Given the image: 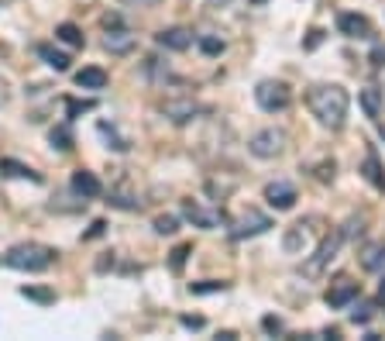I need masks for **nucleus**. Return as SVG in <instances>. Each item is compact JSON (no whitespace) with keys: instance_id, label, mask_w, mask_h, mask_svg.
I'll return each instance as SVG.
<instances>
[{"instance_id":"obj_1","label":"nucleus","mask_w":385,"mask_h":341,"mask_svg":"<svg viewBox=\"0 0 385 341\" xmlns=\"http://www.w3.org/2000/svg\"><path fill=\"white\" fill-rule=\"evenodd\" d=\"M307 104L313 110V117L324 125V128H344V121H348V90L344 86H337V83H320V86H313L307 93Z\"/></svg>"},{"instance_id":"obj_2","label":"nucleus","mask_w":385,"mask_h":341,"mask_svg":"<svg viewBox=\"0 0 385 341\" xmlns=\"http://www.w3.org/2000/svg\"><path fill=\"white\" fill-rule=\"evenodd\" d=\"M4 262L11 265V269H21V272H45L52 262H55V252L45 248V245H14L7 255H4Z\"/></svg>"},{"instance_id":"obj_3","label":"nucleus","mask_w":385,"mask_h":341,"mask_svg":"<svg viewBox=\"0 0 385 341\" xmlns=\"http://www.w3.org/2000/svg\"><path fill=\"white\" fill-rule=\"evenodd\" d=\"M255 100L261 110H268V114H276V110H285V107L292 104V93H289V86L285 83H276V79H261L255 86Z\"/></svg>"},{"instance_id":"obj_4","label":"nucleus","mask_w":385,"mask_h":341,"mask_svg":"<svg viewBox=\"0 0 385 341\" xmlns=\"http://www.w3.org/2000/svg\"><path fill=\"white\" fill-rule=\"evenodd\" d=\"M272 228V217L268 214H261V210L248 207L241 217H234L231 221V235L241 241V238H255V235H265Z\"/></svg>"},{"instance_id":"obj_5","label":"nucleus","mask_w":385,"mask_h":341,"mask_svg":"<svg viewBox=\"0 0 385 341\" xmlns=\"http://www.w3.org/2000/svg\"><path fill=\"white\" fill-rule=\"evenodd\" d=\"M182 217L193 221L196 228H210V231L227 224V214L220 207H203V204H196V200H182Z\"/></svg>"},{"instance_id":"obj_6","label":"nucleus","mask_w":385,"mask_h":341,"mask_svg":"<svg viewBox=\"0 0 385 341\" xmlns=\"http://www.w3.org/2000/svg\"><path fill=\"white\" fill-rule=\"evenodd\" d=\"M340 245H344V231H334V235H327L324 241H320V248H316V255L309 259L307 265H303V276H320L324 272V265L334 262V255L340 252Z\"/></svg>"},{"instance_id":"obj_7","label":"nucleus","mask_w":385,"mask_h":341,"mask_svg":"<svg viewBox=\"0 0 385 341\" xmlns=\"http://www.w3.org/2000/svg\"><path fill=\"white\" fill-rule=\"evenodd\" d=\"M283 149H285V134L279 128H265V132H258L248 141V152L258 158H276V156H283Z\"/></svg>"},{"instance_id":"obj_8","label":"nucleus","mask_w":385,"mask_h":341,"mask_svg":"<svg viewBox=\"0 0 385 341\" xmlns=\"http://www.w3.org/2000/svg\"><path fill=\"white\" fill-rule=\"evenodd\" d=\"M134 45H138V35H131L128 28H107L103 35V49L110 55H128L134 52Z\"/></svg>"},{"instance_id":"obj_9","label":"nucleus","mask_w":385,"mask_h":341,"mask_svg":"<svg viewBox=\"0 0 385 341\" xmlns=\"http://www.w3.org/2000/svg\"><path fill=\"white\" fill-rule=\"evenodd\" d=\"M358 293H361V287L355 283V279L340 276V279H334V283L327 287V296H324V300H327L331 307H348V304H351Z\"/></svg>"},{"instance_id":"obj_10","label":"nucleus","mask_w":385,"mask_h":341,"mask_svg":"<svg viewBox=\"0 0 385 341\" xmlns=\"http://www.w3.org/2000/svg\"><path fill=\"white\" fill-rule=\"evenodd\" d=\"M265 200H268V207L289 210L292 204H296V186L285 183V180H276V183L265 186Z\"/></svg>"},{"instance_id":"obj_11","label":"nucleus","mask_w":385,"mask_h":341,"mask_svg":"<svg viewBox=\"0 0 385 341\" xmlns=\"http://www.w3.org/2000/svg\"><path fill=\"white\" fill-rule=\"evenodd\" d=\"M155 42H158L162 49H169V52H186V49L193 45V31H189V28H165V31L155 35Z\"/></svg>"},{"instance_id":"obj_12","label":"nucleus","mask_w":385,"mask_h":341,"mask_svg":"<svg viewBox=\"0 0 385 341\" xmlns=\"http://www.w3.org/2000/svg\"><path fill=\"white\" fill-rule=\"evenodd\" d=\"M162 114H165L172 125H186V121H193V117L200 114V104L189 100V97H186V100H165V104H162Z\"/></svg>"},{"instance_id":"obj_13","label":"nucleus","mask_w":385,"mask_h":341,"mask_svg":"<svg viewBox=\"0 0 385 341\" xmlns=\"http://www.w3.org/2000/svg\"><path fill=\"white\" fill-rule=\"evenodd\" d=\"M337 31L348 35V38H368V35H372V25H368L365 14H351V11H344V14L337 18Z\"/></svg>"},{"instance_id":"obj_14","label":"nucleus","mask_w":385,"mask_h":341,"mask_svg":"<svg viewBox=\"0 0 385 341\" xmlns=\"http://www.w3.org/2000/svg\"><path fill=\"white\" fill-rule=\"evenodd\" d=\"M309 241H313V221H300V224H292L283 238V248L285 252H303Z\"/></svg>"},{"instance_id":"obj_15","label":"nucleus","mask_w":385,"mask_h":341,"mask_svg":"<svg viewBox=\"0 0 385 341\" xmlns=\"http://www.w3.org/2000/svg\"><path fill=\"white\" fill-rule=\"evenodd\" d=\"M73 190H76L83 200H93V197H100V193H103V183L93 176V173L76 169V173H73Z\"/></svg>"},{"instance_id":"obj_16","label":"nucleus","mask_w":385,"mask_h":341,"mask_svg":"<svg viewBox=\"0 0 385 341\" xmlns=\"http://www.w3.org/2000/svg\"><path fill=\"white\" fill-rule=\"evenodd\" d=\"M76 83L83 90H103L107 86V73H103L100 66H86V69L76 73Z\"/></svg>"},{"instance_id":"obj_17","label":"nucleus","mask_w":385,"mask_h":341,"mask_svg":"<svg viewBox=\"0 0 385 341\" xmlns=\"http://www.w3.org/2000/svg\"><path fill=\"white\" fill-rule=\"evenodd\" d=\"M38 55H42V59L49 62V66L55 69V73H66V69H69V62H73L69 55H66V52H59L55 45H38Z\"/></svg>"},{"instance_id":"obj_18","label":"nucleus","mask_w":385,"mask_h":341,"mask_svg":"<svg viewBox=\"0 0 385 341\" xmlns=\"http://www.w3.org/2000/svg\"><path fill=\"white\" fill-rule=\"evenodd\" d=\"M0 173H4V176H18V180H31V183H42L38 173H31L28 166L14 162V158H0Z\"/></svg>"},{"instance_id":"obj_19","label":"nucleus","mask_w":385,"mask_h":341,"mask_svg":"<svg viewBox=\"0 0 385 341\" xmlns=\"http://www.w3.org/2000/svg\"><path fill=\"white\" fill-rule=\"evenodd\" d=\"M361 107H365L368 117H379L382 114V90L379 86H365L361 90Z\"/></svg>"},{"instance_id":"obj_20","label":"nucleus","mask_w":385,"mask_h":341,"mask_svg":"<svg viewBox=\"0 0 385 341\" xmlns=\"http://www.w3.org/2000/svg\"><path fill=\"white\" fill-rule=\"evenodd\" d=\"M55 38H59L62 45H69V49H83V31H79L76 25H69V21L55 28Z\"/></svg>"},{"instance_id":"obj_21","label":"nucleus","mask_w":385,"mask_h":341,"mask_svg":"<svg viewBox=\"0 0 385 341\" xmlns=\"http://www.w3.org/2000/svg\"><path fill=\"white\" fill-rule=\"evenodd\" d=\"M361 265L372 269V272H379V269L385 265V245H368L365 255H361Z\"/></svg>"},{"instance_id":"obj_22","label":"nucleus","mask_w":385,"mask_h":341,"mask_svg":"<svg viewBox=\"0 0 385 341\" xmlns=\"http://www.w3.org/2000/svg\"><path fill=\"white\" fill-rule=\"evenodd\" d=\"M110 207H121V210H138L141 207V200L134 197V193H128V190H110V200H107Z\"/></svg>"},{"instance_id":"obj_23","label":"nucleus","mask_w":385,"mask_h":341,"mask_svg":"<svg viewBox=\"0 0 385 341\" xmlns=\"http://www.w3.org/2000/svg\"><path fill=\"white\" fill-rule=\"evenodd\" d=\"M361 173H365V180H368V183H375L379 190H385V173H382V166H379V158H375V156L365 158Z\"/></svg>"},{"instance_id":"obj_24","label":"nucleus","mask_w":385,"mask_h":341,"mask_svg":"<svg viewBox=\"0 0 385 341\" xmlns=\"http://www.w3.org/2000/svg\"><path fill=\"white\" fill-rule=\"evenodd\" d=\"M52 149H59V152H69L73 149V132H69V125H59V128H52Z\"/></svg>"},{"instance_id":"obj_25","label":"nucleus","mask_w":385,"mask_h":341,"mask_svg":"<svg viewBox=\"0 0 385 341\" xmlns=\"http://www.w3.org/2000/svg\"><path fill=\"white\" fill-rule=\"evenodd\" d=\"M97 132H100L103 138H110V149H117V152H128V149H131L128 138H121V134L114 132V128H110L107 121H100V125H97Z\"/></svg>"},{"instance_id":"obj_26","label":"nucleus","mask_w":385,"mask_h":341,"mask_svg":"<svg viewBox=\"0 0 385 341\" xmlns=\"http://www.w3.org/2000/svg\"><path fill=\"white\" fill-rule=\"evenodd\" d=\"M152 228H155V235H176V231H179V221H176L172 214H158Z\"/></svg>"},{"instance_id":"obj_27","label":"nucleus","mask_w":385,"mask_h":341,"mask_svg":"<svg viewBox=\"0 0 385 341\" xmlns=\"http://www.w3.org/2000/svg\"><path fill=\"white\" fill-rule=\"evenodd\" d=\"M227 283H217V279H203V283H189V293L193 296H206V293H224Z\"/></svg>"},{"instance_id":"obj_28","label":"nucleus","mask_w":385,"mask_h":341,"mask_svg":"<svg viewBox=\"0 0 385 341\" xmlns=\"http://www.w3.org/2000/svg\"><path fill=\"white\" fill-rule=\"evenodd\" d=\"M189 252H193V245H176V248H172V259H169L172 272H182V265H186V259H189Z\"/></svg>"},{"instance_id":"obj_29","label":"nucleus","mask_w":385,"mask_h":341,"mask_svg":"<svg viewBox=\"0 0 385 341\" xmlns=\"http://www.w3.org/2000/svg\"><path fill=\"white\" fill-rule=\"evenodd\" d=\"M200 49H203L206 55H220L227 45H224V38H217V35H203V38H200Z\"/></svg>"},{"instance_id":"obj_30","label":"nucleus","mask_w":385,"mask_h":341,"mask_svg":"<svg viewBox=\"0 0 385 341\" xmlns=\"http://www.w3.org/2000/svg\"><path fill=\"white\" fill-rule=\"evenodd\" d=\"M21 293H25L28 300H38V304H52V300H55V293H52V289H42V287H25Z\"/></svg>"},{"instance_id":"obj_31","label":"nucleus","mask_w":385,"mask_h":341,"mask_svg":"<svg viewBox=\"0 0 385 341\" xmlns=\"http://www.w3.org/2000/svg\"><path fill=\"white\" fill-rule=\"evenodd\" d=\"M372 311H375L372 304H358V307L351 311V320H355V324H368V320H372Z\"/></svg>"},{"instance_id":"obj_32","label":"nucleus","mask_w":385,"mask_h":341,"mask_svg":"<svg viewBox=\"0 0 385 341\" xmlns=\"http://www.w3.org/2000/svg\"><path fill=\"white\" fill-rule=\"evenodd\" d=\"M261 328H265L268 335H279V331H283V320H279V317H261Z\"/></svg>"},{"instance_id":"obj_33","label":"nucleus","mask_w":385,"mask_h":341,"mask_svg":"<svg viewBox=\"0 0 385 341\" xmlns=\"http://www.w3.org/2000/svg\"><path fill=\"white\" fill-rule=\"evenodd\" d=\"M316 176H320V180H324V183H327V180H334V162H324V166H320V173H316Z\"/></svg>"},{"instance_id":"obj_34","label":"nucleus","mask_w":385,"mask_h":341,"mask_svg":"<svg viewBox=\"0 0 385 341\" xmlns=\"http://www.w3.org/2000/svg\"><path fill=\"white\" fill-rule=\"evenodd\" d=\"M182 328H203V317H193V314H186V317H182Z\"/></svg>"},{"instance_id":"obj_35","label":"nucleus","mask_w":385,"mask_h":341,"mask_svg":"<svg viewBox=\"0 0 385 341\" xmlns=\"http://www.w3.org/2000/svg\"><path fill=\"white\" fill-rule=\"evenodd\" d=\"M83 110H93V104H79V100H69V114H83Z\"/></svg>"},{"instance_id":"obj_36","label":"nucleus","mask_w":385,"mask_h":341,"mask_svg":"<svg viewBox=\"0 0 385 341\" xmlns=\"http://www.w3.org/2000/svg\"><path fill=\"white\" fill-rule=\"evenodd\" d=\"M372 62H375V66H385V45H379V49L372 52Z\"/></svg>"},{"instance_id":"obj_37","label":"nucleus","mask_w":385,"mask_h":341,"mask_svg":"<svg viewBox=\"0 0 385 341\" xmlns=\"http://www.w3.org/2000/svg\"><path fill=\"white\" fill-rule=\"evenodd\" d=\"M103 28H121V18L117 14H103Z\"/></svg>"},{"instance_id":"obj_38","label":"nucleus","mask_w":385,"mask_h":341,"mask_svg":"<svg viewBox=\"0 0 385 341\" xmlns=\"http://www.w3.org/2000/svg\"><path fill=\"white\" fill-rule=\"evenodd\" d=\"M320 38H324V31H309V42H307V49H316V45H320Z\"/></svg>"},{"instance_id":"obj_39","label":"nucleus","mask_w":385,"mask_h":341,"mask_svg":"<svg viewBox=\"0 0 385 341\" xmlns=\"http://www.w3.org/2000/svg\"><path fill=\"white\" fill-rule=\"evenodd\" d=\"M103 228H107V224H103V221H97V224L90 228V235H86V238H100V235H103Z\"/></svg>"},{"instance_id":"obj_40","label":"nucleus","mask_w":385,"mask_h":341,"mask_svg":"<svg viewBox=\"0 0 385 341\" xmlns=\"http://www.w3.org/2000/svg\"><path fill=\"white\" fill-rule=\"evenodd\" d=\"M124 4H134V7H155L158 0H124Z\"/></svg>"},{"instance_id":"obj_41","label":"nucleus","mask_w":385,"mask_h":341,"mask_svg":"<svg viewBox=\"0 0 385 341\" xmlns=\"http://www.w3.org/2000/svg\"><path fill=\"white\" fill-rule=\"evenodd\" d=\"M379 304H382V307H385V279H382V283H379Z\"/></svg>"},{"instance_id":"obj_42","label":"nucleus","mask_w":385,"mask_h":341,"mask_svg":"<svg viewBox=\"0 0 385 341\" xmlns=\"http://www.w3.org/2000/svg\"><path fill=\"white\" fill-rule=\"evenodd\" d=\"M7 104V86H4V83H0V107Z\"/></svg>"},{"instance_id":"obj_43","label":"nucleus","mask_w":385,"mask_h":341,"mask_svg":"<svg viewBox=\"0 0 385 341\" xmlns=\"http://www.w3.org/2000/svg\"><path fill=\"white\" fill-rule=\"evenodd\" d=\"M251 4H268V0H251Z\"/></svg>"},{"instance_id":"obj_44","label":"nucleus","mask_w":385,"mask_h":341,"mask_svg":"<svg viewBox=\"0 0 385 341\" xmlns=\"http://www.w3.org/2000/svg\"><path fill=\"white\" fill-rule=\"evenodd\" d=\"M382 97H385V90H382Z\"/></svg>"}]
</instances>
